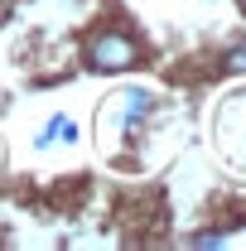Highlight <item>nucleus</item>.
<instances>
[{
    "mask_svg": "<svg viewBox=\"0 0 246 251\" xmlns=\"http://www.w3.org/2000/svg\"><path fill=\"white\" fill-rule=\"evenodd\" d=\"M242 10H246V0H242Z\"/></svg>",
    "mask_w": 246,
    "mask_h": 251,
    "instance_id": "obj_5",
    "label": "nucleus"
},
{
    "mask_svg": "<svg viewBox=\"0 0 246 251\" xmlns=\"http://www.w3.org/2000/svg\"><path fill=\"white\" fill-rule=\"evenodd\" d=\"M73 140H77V121H73V116H53V121L34 135V150H49V145H73Z\"/></svg>",
    "mask_w": 246,
    "mask_h": 251,
    "instance_id": "obj_3",
    "label": "nucleus"
},
{
    "mask_svg": "<svg viewBox=\"0 0 246 251\" xmlns=\"http://www.w3.org/2000/svg\"><path fill=\"white\" fill-rule=\"evenodd\" d=\"M188 247H222V237H217V232H198V237H188Z\"/></svg>",
    "mask_w": 246,
    "mask_h": 251,
    "instance_id": "obj_4",
    "label": "nucleus"
},
{
    "mask_svg": "<svg viewBox=\"0 0 246 251\" xmlns=\"http://www.w3.org/2000/svg\"><path fill=\"white\" fill-rule=\"evenodd\" d=\"M140 39L121 25H106V29H97L87 39V63H92L97 73H130L135 63H140Z\"/></svg>",
    "mask_w": 246,
    "mask_h": 251,
    "instance_id": "obj_1",
    "label": "nucleus"
},
{
    "mask_svg": "<svg viewBox=\"0 0 246 251\" xmlns=\"http://www.w3.org/2000/svg\"><path fill=\"white\" fill-rule=\"evenodd\" d=\"M150 111H154V92L130 87V92H125L111 111H101V121H111V135L101 130V145H106V150H121V140L140 135V126H145V116H150Z\"/></svg>",
    "mask_w": 246,
    "mask_h": 251,
    "instance_id": "obj_2",
    "label": "nucleus"
}]
</instances>
